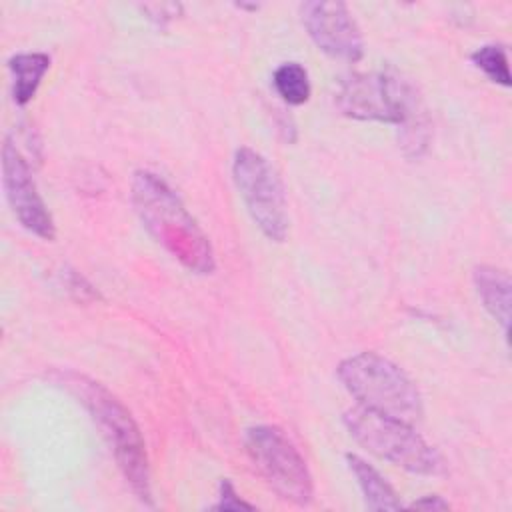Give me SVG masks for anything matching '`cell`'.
I'll return each mask as SVG.
<instances>
[{"instance_id": "obj_1", "label": "cell", "mask_w": 512, "mask_h": 512, "mask_svg": "<svg viewBox=\"0 0 512 512\" xmlns=\"http://www.w3.org/2000/svg\"><path fill=\"white\" fill-rule=\"evenodd\" d=\"M132 204L152 238L194 274H212L214 250L178 194L156 174L138 170L132 178Z\"/></svg>"}, {"instance_id": "obj_2", "label": "cell", "mask_w": 512, "mask_h": 512, "mask_svg": "<svg viewBox=\"0 0 512 512\" xmlns=\"http://www.w3.org/2000/svg\"><path fill=\"white\" fill-rule=\"evenodd\" d=\"M60 382L88 408L94 422L100 426L102 436L110 444L118 468L122 470L136 496L142 502L152 504L146 446L126 406L100 382L86 376L66 372L62 374Z\"/></svg>"}, {"instance_id": "obj_3", "label": "cell", "mask_w": 512, "mask_h": 512, "mask_svg": "<svg viewBox=\"0 0 512 512\" xmlns=\"http://www.w3.org/2000/svg\"><path fill=\"white\" fill-rule=\"evenodd\" d=\"M334 102L344 116L398 124L410 134L412 146L424 144L418 120L420 104L408 80L394 72H352L338 80Z\"/></svg>"}, {"instance_id": "obj_4", "label": "cell", "mask_w": 512, "mask_h": 512, "mask_svg": "<svg viewBox=\"0 0 512 512\" xmlns=\"http://www.w3.org/2000/svg\"><path fill=\"white\" fill-rule=\"evenodd\" d=\"M336 374L358 406L412 426L422 418V396L416 384L392 360L376 352H360L344 358Z\"/></svg>"}, {"instance_id": "obj_5", "label": "cell", "mask_w": 512, "mask_h": 512, "mask_svg": "<svg viewBox=\"0 0 512 512\" xmlns=\"http://www.w3.org/2000/svg\"><path fill=\"white\" fill-rule=\"evenodd\" d=\"M342 420L350 436L360 446L394 466L426 476H438L446 468L440 452L408 422L384 416L364 406L346 410Z\"/></svg>"}, {"instance_id": "obj_6", "label": "cell", "mask_w": 512, "mask_h": 512, "mask_svg": "<svg viewBox=\"0 0 512 512\" xmlns=\"http://www.w3.org/2000/svg\"><path fill=\"white\" fill-rule=\"evenodd\" d=\"M244 446L254 468L280 498L298 506L312 502V474L302 454L280 428L266 424L248 428Z\"/></svg>"}, {"instance_id": "obj_7", "label": "cell", "mask_w": 512, "mask_h": 512, "mask_svg": "<svg viewBox=\"0 0 512 512\" xmlns=\"http://www.w3.org/2000/svg\"><path fill=\"white\" fill-rule=\"evenodd\" d=\"M232 176L262 234L282 242L288 234V204L284 184L274 166L260 152L242 146L234 154Z\"/></svg>"}, {"instance_id": "obj_8", "label": "cell", "mask_w": 512, "mask_h": 512, "mask_svg": "<svg viewBox=\"0 0 512 512\" xmlns=\"http://www.w3.org/2000/svg\"><path fill=\"white\" fill-rule=\"evenodd\" d=\"M2 184L18 222L32 234L52 240L56 234L52 214L38 192L34 174L24 154L12 142V138H6L2 146Z\"/></svg>"}, {"instance_id": "obj_9", "label": "cell", "mask_w": 512, "mask_h": 512, "mask_svg": "<svg viewBox=\"0 0 512 512\" xmlns=\"http://www.w3.org/2000/svg\"><path fill=\"white\" fill-rule=\"evenodd\" d=\"M300 18L312 42L328 56L356 62L364 54V40L344 2H304Z\"/></svg>"}, {"instance_id": "obj_10", "label": "cell", "mask_w": 512, "mask_h": 512, "mask_svg": "<svg viewBox=\"0 0 512 512\" xmlns=\"http://www.w3.org/2000/svg\"><path fill=\"white\" fill-rule=\"evenodd\" d=\"M474 286L484 304V308L492 314V318L502 326L504 334H508L510 326V276L504 270L494 266H476L474 268Z\"/></svg>"}, {"instance_id": "obj_11", "label": "cell", "mask_w": 512, "mask_h": 512, "mask_svg": "<svg viewBox=\"0 0 512 512\" xmlns=\"http://www.w3.org/2000/svg\"><path fill=\"white\" fill-rule=\"evenodd\" d=\"M48 68L50 56L44 52H20L8 60V70L12 74V96L18 106H26L34 98Z\"/></svg>"}, {"instance_id": "obj_12", "label": "cell", "mask_w": 512, "mask_h": 512, "mask_svg": "<svg viewBox=\"0 0 512 512\" xmlns=\"http://www.w3.org/2000/svg\"><path fill=\"white\" fill-rule=\"evenodd\" d=\"M348 468L356 476V482L364 494V502L370 510H400L402 502L394 488L382 478V474L356 454H346Z\"/></svg>"}, {"instance_id": "obj_13", "label": "cell", "mask_w": 512, "mask_h": 512, "mask_svg": "<svg viewBox=\"0 0 512 512\" xmlns=\"http://www.w3.org/2000/svg\"><path fill=\"white\" fill-rule=\"evenodd\" d=\"M272 84L278 96L292 106H300L310 98L308 72L298 62H284L274 70Z\"/></svg>"}, {"instance_id": "obj_14", "label": "cell", "mask_w": 512, "mask_h": 512, "mask_svg": "<svg viewBox=\"0 0 512 512\" xmlns=\"http://www.w3.org/2000/svg\"><path fill=\"white\" fill-rule=\"evenodd\" d=\"M472 62L478 70H482L492 82L510 86V72H508V58L506 48L500 44H484L472 54Z\"/></svg>"}, {"instance_id": "obj_15", "label": "cell", "mask_w": 512, "mask_h": 512, "mask_svg": "<svg viewBox=\"0 0 512 512\" xmlns=\"http://www.w3.org/2000/svg\"><path fill=\"white\" fill-rule=\"evenodd\" d=\"M212 508L214 510H254L256 506L242 500L238 496V492L234 490L232 482L228 478H222L220 486H218V502Z\"/></svg>"}, {"instance_id": "obj_16", "label": "cell", "mask_w": 512, "mask_h": 512, "mask_svg": "<svg viewBox=\"0 0 512 512\" xmlns=\"http://www.w3.org/2000/svg\"><path fill=\"white\" fill-rule=\"evenodd\" d=\"M410 508H418V510H448L450 504L446 500H442L440 496L432 494V496H424V498L412 502Z\"/></svg>"}]
</instances>
